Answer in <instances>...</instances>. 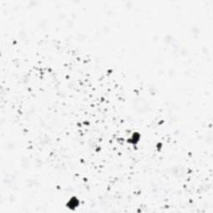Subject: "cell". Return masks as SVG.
<instances>
[{
  "label": "cell",
  "instance_id": "6da1fadb",
  "mask_svg": "<svg viewBox=\"0 0 213 213\" xmlns=\"http://www.w3.org/2000/svg\"><path fill=\"white\" fill-rule=\"evenodd\" d=\"M79 205V200H78L76 196H73L70 198V200L68 201L67 203V206L69 209L74 210L75 208H77Z\"/></svg>",
  "mask_w": 213,
  "mask_h": 213
},
{
  "label": "cell",
  "instance_id": "7a4b0ae2",
  "mask_svg": "<svg viewBox=\"0 0 213 213\" xmlns=\"http://www.w3.org/2000/svg\"><path fill=\"white\" fill-rule=\"evenodd\" d=\"M140 138H141V135L138 132H134V133H132L131 137L128 139V142L132 145H136L137 143H138Z\"/></svg>",
  "mask_w": 213,
  "mask_h": 213
}]
</instances>
